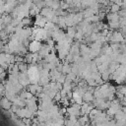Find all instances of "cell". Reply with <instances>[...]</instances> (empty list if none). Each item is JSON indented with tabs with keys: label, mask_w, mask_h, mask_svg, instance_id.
Listing matches in <instances>:
<instances>
[{
	"label": "cell",
	"mask_w": 126,
	"mask_h": 126,
	"mask_svg": "<svg viewBox=\"0 0 126 126\" xmlns=\"http://www.w3.org/2000/svg\"><path fill=\"white\" fill-rule=\"evenodd\" d=\"M28 77L30 82H32V84H36L37 82H39L40 73L35 66H32V67H30L28 70Z\"/></svg>",
	"instance_id": "obj_1"
},
{
	"label": "cell",
	"mask_w": 126,
	"mask_h": 126,
	"mask_svg": "<svg viewBox=\"0 0 126 126\" xmlns=\"http://www.w3.org/2000/svg\"><path fill=\"white\" fill-rule=\"evenodd\" d=\"M29 49H30L31 52H33V53L39 51V50L41 49V43H40V41L33 39V40L30 43V45H29Z\"/></svg>",
	"instance_id": "obj_2"
},
{
	"label": "cell",
	"mask_w": 126,
	"mask_h": 126,
	"mask_svg": "<svg viewBox=\"0 0 126 126\" xmlns=\"http://www.w3.org/2000/svg\"><path fill=\"white\" fill-rule=\"evenodd\" d=\"M106 18H107L108 22H119V20H120L118 13H112V12H108L106 14Z\"/></svg>",
	"instance_id": "obj_3"
},
{
	"label": "cell",
	"mask_w": 126,
	"mask_h": 126,
	"mask_svg": "<svg viewBox=\"0 0 126 126\" xmlns=\"http://www.w3.org/2000/svg\"><path fill=\"white\" fill-rule=\"evenodd\" d=\"M114 116L116 121H126V113L123 110H119Z\"/></svg>",
	"instance_id": "obj_4"
},
{
	"label": "cell",
	"mask_w": 126,
	"mask_h": 126,
	"mask_svg": "<svg viewBox=\"0 0 126 126\" xmlns=\"http://www.w3.org/2000/svg\"><path fill=\"white\" fill-rule=\"evenodd\" d=\"M108 27L111 30H118L120 29V23L119 22H108Z\"/></svg>",
	"instance_id": "obj_5"
},
{
	"label": "cell",
	"mask_w": 126,
	"mask_h": 126,
	"mask_svg": "<svg viewBox=\"0 0 126 126\" xmlns=\"http://www.w3.org/2000/svg\"><path fill=\"white\" fill-rule=\"evenodd\" d=\"M73 97H74V99H75V101H76L77 103H79V104H81V103H82V100H83V95H82L81 94L74 93V94H73Z\"/></svg>",
	"instance_id": "obj_6"
},
{
	"label": "cell",
	"mask_w": 126,
	"mask_h": 126,
	"mask_svg": "<svg viewBox=\"0 0 126 126\" xmlns=\"http://www.w3.org/2000/svg\"><path fill=\"white\" fill-rule=\"evenodd\" d=\"M120 10H121V7L116 5V4H114V3L110 6V12H112V13H119Z\"/></svg>",
	"instance_id": "obj_7"
},
{
	"label": "cell",
	"mask_w": 126,
	"mask_h": 126,
	"mask_svg": "<svg viewBox=\"0 0 126 126\" xmlns=\"http://www.w3.org/2000/svg\"><path fill=\"white\" fill-rule=\"evenodd\" d=\"M83 98H84L85 100H87V101H91V100L94 99V95H93L91 93H85Z\"/></svg>",
	"instance_id": "obj_8"
}]
</instances>
